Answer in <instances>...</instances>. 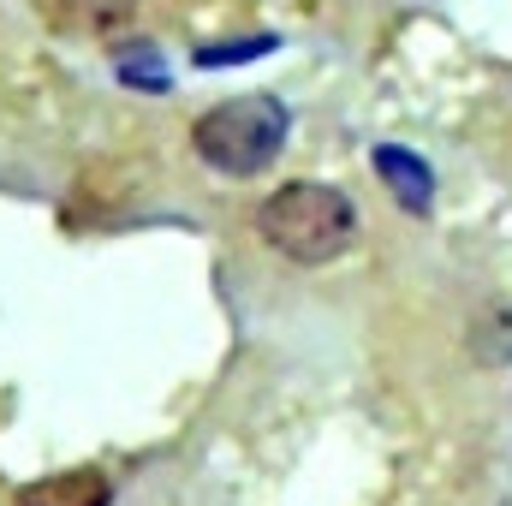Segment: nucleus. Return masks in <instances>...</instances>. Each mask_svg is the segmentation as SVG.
<instances>
[{"mask_svg":"<svg viewBox=\"0 0 512 506\" xmlns=\"http://www.w3.org/2000/svg\"><path fill=\"white\" fill-rule=\"evenodd\" d=\"M507 328H512V322L501 316V310H489L483 322H471V334H507ZM471 352H477L483 364H501V358H507L512 346H507V340H501V346H489V340H471Z\"/></svg>","mask_w":512,"mask_h":506,"instance_id":"6e6552de","label":"nucleus"},{"mask_svg":"<svg viewBox=\"0 0 512 506\" xmlns=\"http://www.w3.org/2000/svg\"><path fill=\"white\" fill-rule=\"evenodd\" d=\"M256 239L298 268H328L358 245V209L328 179H286L256 203Z\"/></svg>","mask_w":512,"mask_h":506,"instance_id":"f257e3e1","label":"nucleus"},{"mask_svg":"<svg viewBox=\"0 0 512 506\" xmlns=\"http://www.w3.org/2000/svg\"><path fill=\"white\" fill-rule=\"evenodd\" d=\"M370 167L382 173V185L393 191V203H399L405 215H429V209H435V173H429L423 155H411V149H399V143H376Z\"/></svg>","mask_w":512,"mask_h":506,"instance_id":"7ed1b4c3","label":"nucleus"},{"mask_svg":"<svg viewBox=\"0 0 512 506\" xmlns=\"http://www.w3.org/2000/svg\"><path fill=\"white\" fill-rule=\"evenodd\" d=\"M114 66H120V78H126V84L167 90V72H161V60H155V48H149V42H120V48H114Z\"/></svg>","mask_w":512,"mask_h":506,"instance_id":"423d86ee","label":"nucleus"},{"mask_svg":"<svg viewBox=\"0 0 512 506\" xmlns=\"http://www.w3.org/2000/svg\"><path fill=\"white\" fill-rule=\"evenodd\" d=\"M143 0H60V24L84 30V36H114L137 18Z\"/></svg>","mask_w":512,"mask_h":506,"instance_id":"39448f33","label":"nucleus"},{"mask_svg":"<svg viewBox=\"0 0 512 506\" xmlns=\"http://www.w3.org/2000/svg\"><path fill=\"white\" fill-rule=\"evenodd\" d=\"M18 506H114V483L96 465H78V471H54V477L24 483Z\"/></svg>","mask_w":512,"mask_h":506,"instance_id":"20e7f679","label":"nucleus"},{"mask_svg":"<svg viewBox=\"0 0 512 506\" xmlns=\"http://www.w3.org/2000/svg\"><path fill=\"white\" fill-rule=\"evenodd\" d=\"M268 48H280L274 36H245V42H209V48H197V66H239V60H262Z\"/></svg>","mask_w":512,"mask_h":506,"instance_id":"0eeeda50","label":"nucleus"},{"mask_svg":"<svg viewBox=\"0 0 512 506\" xmlns=\"http://www.w3.org/2000/svg\"><path fill=\"white\" fill-rule=\"evenodd\" d=\"M286 131H292L286 102L256 90V96H233V102H215L209 114H197L191 149H197L203 167H215L227 179H256V173H268L280 161Z\"/></svg>","mask_w":512,"mask_h":506,"instance_id":"f03ea898","label":"nucleus"}]
</instances>
